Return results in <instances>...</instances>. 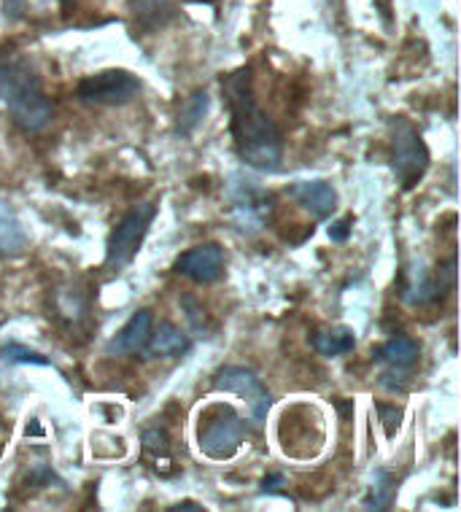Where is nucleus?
<instances>
[{
  "label": "nucleus",
  "instance_id": "5701e85b",
  "mask_svg": "<svg viewBox=\"0 0 461 512\" xmlns=\"http://www.w3.org/2000/svg\"><path fill=\"white\" fill-rule=\"evenodd\" d=\"M351 224H354V219H351V216L335 221V224L329 227V238L335 240V243H346L348 232H351Z\"/></svg>",
  "mask_w": 461,
  "mask_h": 512
},
{
  "label": "nucleus",
  "instance_id": "f3484780",
  "mask_svg": "<svg viewBox=\"0 0 461 512\" xmlns=\"http://www.w3.org/2000/svg\"><path fill=\"white\" fill-rule=\"evenodd\" d=\"M143 456L157 472H170L173 461H170V440L162 429H146L143 432Z\"/></svg>",
  "mask_w": 461,
  "mask_h": 512
},
{
  "label": "nucleus",
  "instance_id": "9b49d317",
  "mask_svg": "<svg viewBox=\"0 0 461 512\" xmlns=\"http://www.w3.org/2000/svg\"><path fill=\"white\" fill-rule=\"evenodd\" d=\"M270 213V195L259 192L254 186H243V192H235V219L246 227V230H257L262 227Z\"/></svg>",
  "mask_w": 461,
  "mask_h": 512
},
{
  "label": "nucleus",
  "instance_id": "20e7f679",
  "mask_svg": "<svg viewBox=\"0 0 461 512\" xmlns=\"http://www.w3.org/2000/svg\"><path fill=\"white\" fill-rule=\"evenodd\" d=\"M391 151H394L391 168L397 173L399 184H402V189H413L429 168V149H426L416 124L408 122V119H394Z\"/></svg>",
  "mask_w": 461,
  "mask_h": 512
},
{
  "label": "nucleus",
  "instance_id": "9d476101",
  "mask_svg": "<svg viewBox=\"0 0 461 512\" xmlns=\"http://www.w3.org/2000/svg\"><path fill=\"white\" fill-rule=\"evenodd\" d=\"M289 195L316 219H327L337 208V192L327 181H297Z\"/></svg>",
  "mask_w": 461,
  "mask_h": 512
},
{
  "label": "nucleus",
  "instance_id": "393cba45",
  "mask_svg": "<svg viewBox=\"0 0 461 512\" xmlns=\"http://www.w3.org/2000/svg\"><path fill=\"white\" fill-rule=\"evenodd\" d=\"M284 483H286V480L281 475H270L265 483H262V491H275V488H281Z\"/></svg>",
  "mask_w": 461,
  "mask_h": 512
},
{
  "label": "nucleus",
  "instance_id": "4468645a",
  "mask_svg": "<svg viewBox=\"0 0 461 512\" xmlns=\"http://www.w3.org/2000/svg\"><path fill=\"white\" fill-rule=\"evenodd\" d=\"M149 354L160 356V359H176V356L187 354L189 351V337L176 327V324H160V327L151 329L149 337Z\"/></svg>",
  "mask_w": 461,
  "mask_h": 512
},
{
  "label": "nucleus",
  "instance_id": "423d86ee",
  "mask_svg": "<svg viewBox=\"0 0 461 512\" xmlns=\"http://www.w3.org/2000/svg\"><path fill=\"white\" fill-rule=\"evenodd\" d=\"M141 87L143 84L138 76L122 71V68H111V71L81 79L76 95L87 106H127L141 95Z\"/></svg>",
  "mask_w": 461,
  "mask_h": 512
},
{
  "label": "nucleus",
  "instance_id": "7ed1b4c3",
  "mask_svg": "<svg viewBox=\"0 0 461 512\" xmlns=\"http://www.w3.org/2000/svg\"><path fill=\"white\" fill-rule=\"evenodd\" d=\"M246 440V421L230 405H211L200 415L197 445L208 459H232Z\"/></svg>",
  "mask_w": 461,
  "mask_h": 512
},
{
  "label": "nucleus",
  "instance_id": "f257e3e1",
  "mask_svg": "<svg viewBox=\"0 0 461 512\" xmlns=\"http://www.w3.org/2000/svg\"><path fill=\"white\" fill-rule=\"evenodd\" d=\"M224 95L232 111V141L238 157L254 170H275L284 157L281 133L270 116L259 108L251 87V68H238L222 79Z\"/></svg>",
  "mask_w": 461,
  "mask_h": 512
},
{
  "label": "nucleus",
  "instance_id": "6ab92c4d",
  "mask_svg": "<svg viewBox=\"0 0 461 512\" xmlns=\"http://www.w3.org/2000/svg\"><path fill=\"white\" fill-rule=\"evenodd\" d=\"M394 491H397V480L381 469L373 475V491H370V507L375 510H389L391 499H394Z\"/></svg>",
  "mask_w": 461,
  "mask_h": 512
},
{
  "label": "nucleus",
  "instance_id": "ddd939ff",
  "mask_svg": "<svg viewBox=\"0 0 461 512\" xmlns=\"http://www.w3.org/2000/svg\"><path fill=\"white\" fill-rule=\"evenodd\" d=\"M130 11H133V22L141 30L151 33L160 30L176 17V6L173 0H130Z\"/></svg>",
  "mask_w": 461,
  "mask_h": 512
},
{
  "label": "nucleus",
  "instance_id": "39448f33",
  "mask_svg": "<svg viewBox=\"0 0 461 512\" xmlns=\"http://www.w3.org/2000/svg\"><path fill=\"white\" fill-rule=\"evenodd\" d=\"M154 213H157V208L151 203H138L125 219L116 224L111 238H108V270H125L133 262V256L138 254V248H141L143 238L149 232Z\"/></svg>",
  "mask_w": 461,
  "mask_h": 512
},
{
  "label": "nucleus",
  "instance_id": "0eeeda50",
  "mask_svg": "<svg viewBox=\"0 0 461 512\" xmlns=\"http://www.w3.org/2000/svg\"><path fill=\"white\" fill-rule=\"evenodd\" d=\"M213 389L227 391V394L243 399L249 405V421L254 426H262L267 421V410H270L273 397H270L265 383L246 367H224V370L216 372Z\"/></svg>",
  "mask_w": 461,
  "mask_h": 512
},
{
  "label": "nucleus",
  "instance_id": "b1692460",
  "mask_svg": "<svg viewBox=\"0 0 461 512\" xmlns=\"http://www.w3.org/2000/svg\"><path fill=\"white\" fill-rule=\"evenodd\" d=\"M3 3H6V14H9V17H22L25 0H3Z\"/></svg>",
  "mask_w": 461,
  "mask_h": 512
},
{
  "label": "nucleus",
  "instance_id": "a211bd4d",
  "mask_svg": "<svg viewBox=\"0 0 461 512\" xmlns=\"http://www.w3.org/2000/svg\"><path fill=\"white\" fill-rule=\"evenodd\" d=\"M208 114V95L205 92H197L192 98L184 103L181 114H178V133L181 135H192L200 127V122Z\"/></svg>",
  "mask_w": 461,
  "mask_h": 512
},
{
  "label": "nucleus",
  "instance_id": "2eb2a0df",
  "mask_svg": "<svg viewBox=\"0 0 461 512\" xmlns=\"http://www.w3.org/2000/svg\"><path fill=\"white\" fill-rule=\"evenodd\" d=\"M418 356H421V348L413 337L408 335H394L386 345H381V351H378V359L386 362L389 367H408L413 370L418 362Z\"/></svg>",
  "mask_w": 461,
  "mask_h": 512
},
{
  "label": "nucleus",
  "instance_id": "1a4fd4ad",
  "mask_svg": "<svg viewBox=\"0 0 461 512\" xmlns=\"http://www.w3.org/2000/svg\"><path fill=\"white\" fill-rule=\"evenodd\" d=\"M151 329H154V316H151V310H138V313L127 321L125 329L116 332V335L108 340L106 354L116 356V359L143 354L146 345H149Z\"/></svg>",
  "mask_w": 461,
  "mask_h": 512
},
{
  "label": "nucleus",
  "instance_id": "4be33fe9",
  "mask_svg": "<svg viewBox=\"0 0 461 512\" xmlns=\"http://www.w3.org/2000/svg\"><path fill=\"white\" fill-rule=\"evenodd\" d=\"M375 410H378V418H381L383 429H386L389 434L397 432L399 421H402V410H399V407L383 405V402H378V405H375Z\"/></svg>",
  "mask_w": 461,
  "mask_h": 512
},
{
  "label": "nucleus",
  "instance_id": "bb28decb",
  "mask_svg": "<svg viewBox=\"0 0 461 512\" xmlns=\"http://www.w3.org/2000/svg\"><path fill=\"white\" fill-rule=\"evenodd\" d=\"M389 3H391V0H375V6H378V11H381V17L386 19V22H389V19H391Z\"/></svg>",
  "mask_w": 461,
  "mask_h": 512
},
{
  "label": "nucleus",
  "instance_id": "6e6552de",
  "mask_svg": "<svg viewBox=\"0 0 461 512\" xmlns=\"http://www.w3.org/2000/svg\"><path fill=\"white\" fill-rule=\"evenodd\" d=\"M224 248L219 243H203L184 251L176 259V273L195 283H216L224 275Z\"/></svg>",
  "mask_w": 461,
  "mask_h": 512
},
{
  "label": "nucleus",
  "instance_id": "dca6fc26",
  "mask_svg": "<svg viewBox=\"0 0 461 512\" xmlns=\"http://www.w3.org/2000/svg\"><path fill=\"white\" fill-rule=\"evenodd\" d=\"M354 345H356V337L348 327L319 329V332L313 335V348H316L321 356H343L348 354Z\"/></svg>",
  "mask_w": 461,
  "mask_h": 512
},
{
  "label": "nucleus",
  "instance_id": "f03ea898",
  "mask_svg": "<svg viewBox=\"0 0 461 512\" xmlns=\"http://www.w3.org/2000/svg\"><path fill=\"white\" fill-rule=\"evenodd\" d=\"M0 103L27 133H41L54 119V103L46 98L41 76L19 57L0 60Z\"/></svg>",
  "mask_w": 461,
  "mask_h": 512
},
{
  "label": "nucleus",
  "instance_id": "a878e982",
  "mask_svg": "<svg viewBox=\"0 0 461 512\" xmlns=\"http://www.w3.org/2000/svg\"><path fill=\"white\" fill-rule=\"evenodd\" d=\"M170 512H203V507H200V504H192V502H181V504H173V507H170Z\"/></svg>",
  "mask_w": 461,
  "mask_h": 512
},
{
  "label": "nucleus",
  "instance_id": "412c9836",
  "mask_svg": "<svg viewBox=\"0 0 461 512\" xmlns=\"http://www.w3.org/2000/svg\"><path fill=\"white\" fill-rule=\"evenodd\" d=\"M181 308H184V313H187L189 324L195 327V332H208V316H205L203 305L192 297V294H181Z\"/></svg>",
  "mask_w": 461,
  "mask_h": 512
},
{
  "label": "nucleus",
  "instance_id": "aec40b11",
  "mask_svg": "<svg viewBox=\"0 0 461 512\" xmlns=\"http://www.w3.org/2000/svg\"><path fill=\"white\" fill-rule=\"evenodd\" d=\"M0 359L9 364H36V367H49V359H46L44 354H36V351H30V348H25V345L19 343L3 345Z\"/></svg>",
  "mask_w": 461,
  "mask_h": 512
},
{
  "label": "nucleus",
  "instance_id": "f8f14e48",
  "mask_svg": "<svg viewBox=\"0 0 461 512\" xmlns=\"http://www.w3.org/2000/svg\"><path fill=\"white\" fill-rule=\"evenodd\" d=\"M27 248V232L19 221L17 211L0 200V259L22 254Z\"/></svg>",
  "mask_w": 461,
  "mask_h": 512
}]
</instances>
